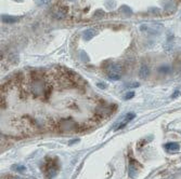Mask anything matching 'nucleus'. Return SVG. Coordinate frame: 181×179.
<instances>
[{"label": "nucleus", "instance_id": "aec40b11", "mask_svg": "<svg viewBox=\"0 0 181 179\" xmlns=\"http://www.w3.org/2000/svg\"><path fill=\"white\" fill-rule=\"evenodd\" d=\"M72 1H74V0H72Z\"/></svg>", "mask_w": 181, "mask_h": 179}, {"label": "nucleus", "instance_id": "a211bd4d", "mask_svg": "<svg viewBox=\"0 0 181 179\" xmlns=\"http://www.w3.org/2000/svg\"><path fill=\"white\" fill-rule=\"evenodd\" d=\"M178 95H179V92L177 91V92H175V93L173 94V96H171V97L173 98V97H176V96H178Z\"/></svg>", "mask_w": 181, "mask_h": 179}, {"label": "nucleus", "instance_id": "9d476101", "mask_svg": "<svg viewBox=\"0 0 181 179\" xmlns=\"http://www.w3.org/2000/svg\"><path fill=\"white\" fill-rule=\"evenodd\" d=\"M121 11H122V12H123L124 14H126V15H130V14L132 13L131 9L129 8V7H127V6H123V7H122Z\"/></svg>", "mask_w": 181, "mask_h": 179}, {"label": "nucleus", "instance_id": "f8f14e48", "mask_svg": "<svg viewBox=\"0 0 181 179\" xmlns=\"http://www.w3.org/2000/svg\"><path fill=\"white\" fill-rule=\"evenodd\" d=\"M65 13L63 12L62 10H58V11H54V13H53V16H54L55 18H62L64 17Z\"/></svg>", "mask_w": 181, "mask_h": 179}, {"label": "nucleus", "instance_id": "6e6552de", "mask_svg": "<svg viewBox=\"0 0 181 179\" xmlns=\"http://www.w3.org/2000/svg\"><path fill=\"white\" fill-rule=\"evenodd\" d=\"M165 9L168 11V12H173L176 9V4L173 1H168V3H165Z\"/></svg>", "mask_w": 181, "mask_h": 179}, {"label": "nucleus", "instance_id": "20e7f679", "mask_svg": "<svg viewBox=\"0 0 181 179\" xmlns=\"http://www.w3.org/2000/svg\"><path fill=\"white\" fill-rule=\"evenodd\" d=\"M18 17L16 16H10V15H7V14H3L1 15V21L3 23H15L18 22Z\"/></svg>", "mask_w": 181, "mask_h": 179}, {"label": "nucleus", "instance_id": "1a4fd4ad", "mask_svg": "<svg viewBox=\"0 0 181 179\" xmlns=\"http://www.w3.org/2000/svg\"><path fill=\"white\" fill-rule=\"evenodd\" d=\"M170 70H171V68L169 67V66L163 65V66H161V67H159L158 71L162 72V74H168V72H170Z\"/></svg>", "mask_w": 181, "mask_h": 179}, {"label": "nucleus", "instance_id": "2eb2a0df", "mask_svg": "<svg viewBox=\"0 0 181 179\" xmlns=\"http://www.w3.org/2000/svg\"><path fill=\"white\" fill-rule=\"evenodd\" d=\"M126 86H127V88H130V89L138 88V86H139V83H137V82H135V83H128Z\"/></svg>", "mask_w": 181, "mask_h": 179}, {"label": "nucleus", "instance_id": "7ed1b4c3", "mask_svg": "<svg viewBox=\"0 0 181 179\" xmlns=\"http://www.w3.org/2000/svg\"><path fill=\"white\" fill-rule=\"evenodd\" d=\"M135 117H136V114H132V112H129V114H127L126 115H124V118H122V119L119 120V121L116 123L117 125L115 126V131L125 128V126L127 125V123H129V122H130L131 120L135 119Z\"/></svg>", "mask_w": 181, "mask_h": 179}, {"label": "nucleus", "instance_id": "423d86ee", "mask_svg": "<svg viewBox=\"0 0 181 179\" xmlns=\"http://www.w3.org/2000/svg\"><path fill=\"white\" fill-rule=\"evenodd\" d=\"M96 35H97V31H96V30L87 29V30H85V31H84L83 36H84L85 40H90V39H92L93 37L96 36Z\"/></svg>", "mask_w": 181, "mask_h": 179}, {"label": "nucleus", "instance_id": "0eeeda50", "mask_svg": "<svg viewBox=\"0 0 181 179\" xmlns=\"http://www.w3.org/2000/svg\"><path fill=\"white\" fill-rule=\"evenodd\" d=\"M149 74H150V69H149V67H147V65L142 64V66H141V68H140V77L144 79V78H147L149 76Z\"/></svg>", "mask_w": 181, "mask_h": 179}, {"label": "nucleus", "instance_id": "4468645a", "mask_svg": "<svg viewBox=\"0 0 181 179\" xmlns=\"http://www.w3.org/2000/svg\"><path fill=\"white\" fill-rule=\"evenodd\" d=\"M80 57H81V60H83L84 62H88V60H89V57L87 56V54L85 53L84 51L80 52Z\"/></svg>", "mask_w": 181, "mask_h": 179}, {"label": "nucleus", "instance_id": "39448f33", "mask_svg": "<svg viewBox=\"0 0 181 179\" xmlns=\"http://www.w3.org/2000/svg\"><path fill=\"white\" fill-rule=\"evenodd\" d=\"M165 149L168 151H178L180 149V146L177 143H168L165 145Z\"/></svg>", "mask_w": 181, "mask_h": 179}, {"label": "nucleus", "instance_id": "f257e3e1", "mask_svg": "<svg viewBox=\"0 0 181 179\" xmlns=\"http://www.w3.org/2000/svg\"><path fill=\"white\" fill-rule=\"evenodd\" d=\"M107 77L111 80H119L122 77V68L118 64H111L107 67Z\"/></svg>", "mask_w": 181, "mask_h": 179}, {"label": "nucleus", "instance_id": "ddd939ff", "mask_svg": "<svg viewBox=\"0 0 181 179\" xmlns=\"http://www.w3.org/2000/svg\"><path fill=\"white\" fill-rule=\"evenodd\" d=\"M13 169H14V171H16V172H20V173H22V172H24L26 168H25V166H23V165H14Z\"/></svg>", "mask_w": 181, "mask_h": 179}, {"label": "nucleus", "instance_id": "dca6fc26", "mask_svg": "<svg viewBox=\"0 0 181 179\" xmlns=\"http://www.w3.org/2000/svg\"><path fill=\"white\" fill-rule=\"evenodd\" d=\"M133 95H135V93H133V92H129V93L126 94L125 98H126V99H130V98L133 97Z\"/></svg>", "mask_w": 181, "mask_h": 179}, {"label": "nucleus", "instance_id": "9b49d317", "mask_svg": "<svg viewBox=\"0 0 181 179\" xmlns=\"http://www.w3.org/2000/svg\"><path fill=\"white\" fill-rule=\"evenodd\" d=\"M138 171L136 169V167L133 165H130V167H129V176L130 177H135L136 175H137Z\"/></svg>", "mask_w": 181, "mask_h": 179}, {"label": "nucleus", "instance_id": "6ab92c4d", "mask_svg": "<svg viewBox=\"0 0 181 179\" xmlns=\"http://www.w3.org/2000/svg\"><path fill=\"white\" fill-rule=\"evenodd\" d=\"M13 179H22V178H20V177H16V178H13Z\"/></svg>", "mask_w": 181, "mask_h": 179}, {"label": "nucleus", "instance_id": "f03ea898", "mask_svg": "<svg viewBox=\"0 0 181 179\" xmlns=\"http://www.w3.org/2000/svg\"><path fill=\"white\" fill-rule=\"evenodd\" d=\"M140 29L142 31H147L149 34H154V35H157L162 31L163 29V26L161 24H144V25H141L140 26Z\"/></svg>", "mask_w": 181, "mask_h": 179}, {"label": "nucleus", "instance_id": "f3484780", "mask_svg": "<svg viewBox=\"0 0 181 179\" xmlns=\"http://www.w3.org/2000/svg\"><path fill=\"white\" fill-rule=\"evenodd\" d=\"M49 1H50V0H39V1H38V4H39V6H41V4L48 3Z\"/></svg>", "mask_w": 181, "mask_h": 179}]
</instances>
